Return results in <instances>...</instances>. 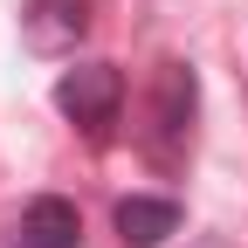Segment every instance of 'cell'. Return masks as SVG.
<instances>
[{"label": "cell", "mask_w": 248, "mask_h": 248, "mask_svg": "<svg viewBox=\"0 0 248 248\" xmlns=\"http://www.w3.org/2000/svg\"><path fill=\"white\" fill-rule=\"evenodd\" d=\"M193 117H200V69L193 62H159L152 104H145V159L179 166L186 145H193Z\"/></svg>", "instance_id": "obj_1"}, {"label": "cell", "mask_w": 248, "mask_h": 248, "mask_svg": "<svg viewBox=\"0 0 248 248\" xmlns=\"http://www.w3.org/2000/svg\"><path fill=\"white\" fill-rule=\"evenodd\" d=\"M55 110L69 117L90 145H104L117 110H124V69L117 62H76V69H62L55 76Z\"/></svg>", "instance_id": "obj_2"}, {"label": "cell", "mask_w": 248, "mask_h": 248, "mask_svg": "<svg viewBox=\"0 0 248 248\" xmlns=\"http://www.w3.org/2000/svg\"><path fill=\"white\" fill-rule=\"evenodd\" d=\"M90 35V0H28L21 7V42L35 55H76Z\"/></svg>", "instance_id": "obj_3"}, {"label": "cell", "mask_w": 248, "mask_h": 248, "mask_svg": "<svg viewBox=\"0 0 248 248\" xmlns=\"http://www.w3.org/2000/svg\"><path fill=\"white\" fill-rule=\"evenodd\" d=\"M110 228H117L124 248H166V241L186 228V207H179L172 193H131V200H117Z\"/></svg>", "instance_id": "obj_4"}, {"label": "cell", "mask_w": 248, "mask_h": 248, "mask_svg": "<svg viewBox=\"0 0 248 248\" xmlns=\"http://www.w3.org/2000/svg\"><path fill=\"white\" fill-rule=\"evenodd\" d=\"M14 248H83V214L62 193H35L14 221Z\"/></svg>", "instance_id": "obj_5"}]
</instances>
